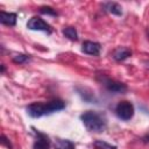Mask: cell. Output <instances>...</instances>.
<instances>
[{"label": "cell", "instance_id": "cell-1", "mask_svg": "<svg viewBox=\"0 0 149 149\" xmlns=\"http://www.w3.org/2000/svg\"><path fill=\"white\" fill-rule=\"evenodd\" d=\"M64 107H65V102L63 100L55 99V100L47 101V102H43V101L33 102V104L27 106L26 111H27L29 116L36 119V118H41V116H44V115H50L55 112L62 111Z\"/></svg>", "mask_w": 149, "mask_h": 149}, {"label": "cell", "instance_id": "cell-2", "mask_svg": "<svg viewBox=\"0 0 149 149\" xmlns=\"http://www.w3.org/2000/svg\"><path fill=\"white\" fill-rule=\"evenodd\" d=\"M80 120L85 128L92 133H101L107 127V118L98 111H86L80 115Z\"/></svg>", "mask_w": 149, "mask_h": 149}, {"label": "cell", "instance_id": "cell-3", "mask_svg": "<svg viewBox=\"0 0 149 149\" xmlns=\"http://www.w3.org/2000/svg\"><path fill=\"white\" fill-rule=\"evenodd\" d=\"M97 79L101 83V85H104L106 87L107 91H109L112 93H125L128 90L126 84L118 81L115 79H111L109 77H107L105 74H98Z\"/></svg>", "mask_w": 149, "mask_h": 149}, {"label": "cell", "instance_id": "cell-4", "mask_svg": "<svg viewBox=\"0 0 149 149\" xmlns=\"http://www.w3.org/2000/svg\"><path fill=\"white\" fill-rule=\"evenodd\" d=\"M115 114L119 119L128 121L134 116V105L130 101H120L115 107Z\"/></svg>", "mask_w": 149, "mask_h": 149}, {"label": "cell", "instance_id": "cell-5", "mask_svg": "<svg viewBox=\"0 0 149 149\" xmlns=\"http://www.w3.org/2000/svg\"><path fill=\"white\" fill-rule=\"evenodd\" d=\"M27 28L30 30H41L47 34H51L52 29L49 23H47L40 16H33L28 22H27Z\"/></svg>", "mask_w": 149, "mask_h": 149}, {"label": "cell", "instance_id": "cell-6", "mask_svg": "<svg viewBox=\"0 0 149 149\" xmlns=\"http://www.w3.org/2000/svg\"><path fill=\"white\" fill-rule=\"evenodd\" d=\"M34 129V133H35V142H34V146H33V149H50V140L49 137L41 133L40 130Z\"/></svg>", "mask_w": 149, "mask_h": 149}, {"label": "cell", "instance_id": "cell-7", "mask_svg": "<svg viewBox=\"0 0 149 149\" xmlns=\"http://www.w3.org/2000/svg\"><path fill=\"white\" fill-rule=\"evenodd\" d=\"M100 50H101V45L98 42H93V41H85L81 45V51L87 54V55H92V56H99L100 55Z\"/></svg>", "mask_w": 149, "mask_h": 149}, {"label": "cell", "instance_id": "cell-8", "mask_svg": "<svg viewBox=\"0 0 149 149\" xmlns=\"http://www.w3.org/2000/svg\"><path fill=\"white\" fill-rule=\"evenodd\" d=\"M112 56L116 62H122L132 56V51H130V49H128L126 47H119L113 51Z\"/></svg>", "mask_w": 149, "mask_h": 149}, {"label": "cell", "instance_id": "cell-9", "mask_svg": "<svg viewBox=\"0 0 149 149\" xmlns=\"http://www.w3.org/2000/svg\"><path fill=\"white\" fill-rule=\"evenodd\" d=\"M16 19H17V15L15 13H7L3 10L0 12V22L2 24L13 27L16 24Z\"/></svg>", "mask_w": 149, "mask_h": 149}, {"label": "cell", "instance_id": "cell-10", "mask_svg": "<svg viewBox=\"0 0 149 149\" xmlns=\"http://www.w3.org/2000/svg\"><path fill=\"white\" fill-rule=\"evenodd\" d=\"M102 7L108 13H112V14L118 15V16L122 15V7L116 2H105L102 5Z\"/></svg>", "mask_w": 149, "mask_h": 149}, {"label": "cell", "instance_id": "cell-11", "mask_svg": "<svg viewBox=\"0 0 149 149\" xmlns=\"http://www.w3.org/2000/svg\"><path fill=\"white\" fill-rule=\"evenodd\" d=\"M55 149H76V147L70 140L57 139L55 141Z\"/></svg>", "mask_w": 149, "mask_h": 149}, {"label": "cell", "instance_id": "cell-12", "mask_svg": "<svg viewBox=\"0 0 149 149\" xmlns=\"http://www.w3.org/2000/svg\"><path fill=\"white\" fill-rule=\"evenodd\" d=\"M63 35L65 37H68L71 41H77L78 40V34L74 27H65L63 29Z\"/></svg>", "mask_w": 149, "mask_h": 149}, {"label": "cell", "instance_id": "cell-13", "mask_svg": "<svg viewBox=\"0 0 149 149\" xmlns=\"http://www.w3.org/2000/svg\"><path fill=\"white\" fill-rule=\"evenodd\" d=\"M30 59L29 55H24V54H15L12 57V61L16 64H24Z\"/></svg>", "mask_w": 149, "mask_h": 149}, {"label": "cell", "instance_id": "cell-14", "mask_svg": "<svg viewBox=\"0 0 149 149\" xmlns=\"http://www.w3.org/2000/svg\"><path fill=\"white\" fill-rule=\"evenodd\" d=\"M93 147H94V149H116L115 146H112V144H109L105 141H100V140L94 141Z\"/></svg>", "mask_w": 149, "mask_h": 149}, {"label": "cell", "instance_id": "cell-15", "mask_svg": "<svg viewBox=\"0 0 149 149\" xmlns=\"http://www.w3.org/2000/svg\"><path fill=\"white\" fill-rule=\"evenodd\" d=\"M40 13L47 14V15H51V16H57L58 15L57 12L52 7H50V6H42V7H40Z\"/></svg>", "mask_w": 149, "mask_h": 149}, {"label": "cell", "instance_id": "cell-16", "mask_svg": "<svg viewBox=\"0 0 149 149\" xmlns=\"http://www.w3.org/2000/svg\"><path fill=\"white\" fill-rule=\"evenodd\" d=\"M0 142H1V144H3V146H6V147H8L9 149H12V144H10L9 140H8L5 135H1V137H0Z\"/></svg>", "mask_w": 149, "mask_h": 149}, {"label": "cell", "instance_id": "cell-17", "mask_svg": "<svg viewBox=\"0 0 149 149\" xmlns=\"http://www.w3.org/2000/svg\"><path fill=\"white\" fill-rule=\"evenodd\" d=\"M142 142L143 143H149V134H147V135H144L142 137Z\"/></svg>", "mask_w": 149, "mask_h": 149}, {"label": "cell", "instance_id": "cell-18", "mask_svg": "<svg viewBox=\"0 0 149 149\" xmlns=\"http://www.w3.org/2000/svg\"><path fill=\"white\" fill-rule=\"evenodd\" d=\"M5 69H6V68H5V65H3V64H1V73H3V72H5Z\"/></svg>", "mask_w": 149, "mask_h": 149}, {"label": "cell", "instance_id": "cell-19", "mask_svg": "<svg viewBox=\"0 0 149 149\" xmlns=\"http://www.w3.org/2000/svg\"><path fill=\"white\" fill-rule=\"evenodd\" d=\"M146 34H147V37H148V40H149V27L146 29Z\"/></svg>", "mask_w": 149, "mask_h": 149}]
</instances>
